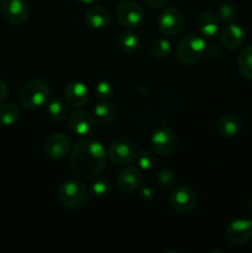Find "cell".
Returning <instances> with one entry per match:
<instances>
[{
	"label": "cell",
	"mask_w": 252,
	"mask_h": 253,
	"mask_svg": "<svg viewBox=\"0 0 252 253\" xmlns=\"http://www.w3.org/2000/svg\"><path fill=\"white\" fill-rule=\"evenodd\" d=\"M106 152L100 142L90 138L77 142L69 155V169L82 179H93L104 170Z\"/></svg>",
	"instance_id": "obj_1"
},
{
	"label": "cell",
	"mask_w": 252,
	"mask_h": 253,
	"mask_svg": "<svg viewBox=\"0 0 252 253\" xmlns=\"http://www.w3.org/2000/svg\"><path fill=\"white\" fill-rule=\"evenodd\" d=\"M51 95V90L46 82L41 79H31L20 88L19 99L20 105L26 109H37L44 105Z\"/></svg>",
	"instance_id": "obj_2"
},
{
	"label": "cell",
	"mask_w": 252,
	"mask_h": 253,
	"mask_svg": "<svg viewBox=\"0 0 252 253\" xmlns=\"http://www.w3.org/2000/svg\"><path fill=\"white\" fill-rule=\"evenodd\" d=\"M205 49H207V42L203 37L188 35L179 41L175 54L183 64L192 66L202 59L205 54Z\"/></svg>",
	"instance_id": "obj_3"
},
{
	"label": "cell",
	"mask_w": 252,
	"mask_h": 253,
	"mask_svg": "<svg viewBox=\"0 0 252 253\" xmlns=\"http://www.w3.org/2000/svg\"><path fill=\"white\" fill-rule=\"evenodd\" d=\"M88 188L79 180H67L59 187L58 199L68 209H79L88 202Z\"/></svg>",
	"instance_id": "obj_4"
},
{
	"label": "cell",
	"mask_w": 252,
	"mask_h": 253,
	"mask_svg": "<svg viewBox=\"0 0 252 253\" xmlns=\"http://www.w3.org/2000/svg\"><path fill=\"white\" fill-rule=\"evenodd\" d=\"M137 150L135 143L126 137H119L108 146V157L115 166H127L135 161Z\"/></svg>",
	"instance_id": "obj_5"
},
{
	"label": "cell",
	"mask_w": 252,
	"mask_h": 253,
	"mask_svg": "<svg viewBox=\"0 0 252 253\" xmlns=\"http://www.w3.org/2000/svg\"><path fill=\"white\" fill-rule=\"evenodd\" d=\"M151 146L156 155L161 157H169L177 148V137L168 126L161 125L153 131Z\"/></svg>",
	"instance_id": "obj_6"
},
{
	"label": "cell",
	"mask_w": 252,
	"mask_h": 253,
	"mask_svg": "<svg viewBox=\"0 0 252 253\" xmlns=\"http://www.w3.org/2000/svg\"><path fill=\"white\" fill-rule=\"evenodd\" d=\"M115 15L118 21L127 29H137L143 21V10L137 2L124 0L116 5Z\"/></svg>",
	"instance_id": "obj_7"
},
{
	"label": "cell",
	"mask_w": 252,
	"mask_h": 253,
	"mask_svg": "<svg viewBox=\"0 0 252 253\" xmlns=\"http://www.w3.org/2000/svg\"><path fill=\"white\" fill-rule=\"evenodd\" d=\"M184 26L183 14L175 7H166L157 17V27L163 36L172 37L179 34Z\"/></svg>",
	"instance_id": "obj_8"
},
{
	"label": "cell",
	"mask_w": 252,
	"mask_h": 253,
	"mask_svg": "<svg viewBox=\"0 0 252 253\" xmlns=\"http://www.w3.org/2000/svg\"><path fill=\"white\" fill-rule=\"evenodd\" d=\"M198 203L197 194L190 188L177 187L169 194V204L174 211L179 214H189L195 209Z\"/></svg>",
	"instance_id": "obj_9"
},
{
	"label": "cell",
	"mask_w": 252,
	"mask_h": 253,
	"mask_svg": "<svg viewBox=\"0 0 252 253\" xmlns=\"http://www.w3.org/2000/svg\"><path fill=\"white\" fill-rule=\"evenodd\" d=\"M0 14L9 24L22 25L29 17V5L25 0H2Z\"/></svg>",
	"instance_id": "obj_10"
},
{
	"label": "cell",
	"mask_w": 252,
	"mask_h": 253,
	"mask_svg": "<svg viewBox=\"0 0 252 253\" xmlns=\"http://www.w3.org/2000/svg\"><path fill=\"white\" fill-rule=\"evenodd\" d=\"M143 180L142 172L138 167L126 166L116 177V185L123 194H132L141 187Z\"/></svg>",
	"instance_id": "obj_11"
},
{
	"label": "cell",
	"mask_w": 252,
	"mask_h": 253,
	"mask_svg": "<svg viewBox=\"0 0 252 253\" xmlns=\"http://www.w3.org/2000/svg\"><path fill=\"white\" fill-rule=\"evenodd\" d=\"M72 150V141L62 132L49 136L44 143V153L52 160H61L67 157Z\"/></svg>",
	"instance_id": "obj_12"
},
{
	"label": "cell",
	"mask_w": 252,
	"mask_h": 253,
	"mask_svg": "<svg viewBox=\"0 0 252 253\" xmlns=\"http://www.w3.org/2000/svg\"><path fill=\"white\" fill-rule=\"evenodd\" d=\"M68 126L72 132L76 135L81 136V137H88L93 133L95 121L89 113L84 110H78L68 116Z\"/></svg>",
	"instance_id": "obj_13"
},
{
	"label": "cell",
	"mask_w": 252,
	"mask_h": 253,
	"mask_svg": "<svg viewBox=\"0 0 252 253\" xmlns=\"http://www.w3.org/2000/svg\"><path fill=\"white\" fill-rule=\"evenodd\" d=\"M252 237V221L247 219L234 220L226 229V239L232 245H244Z\"/></svg>",
	"instance_id": "obj_14"
},
{
	"label": "cell",
	"mask_w": 252,
	"mask_h": 253,
	"mask_svg": "<svg viewBox=\"0 0 252 253\" xmlns=\"http://www.w3.org/2000/svg\"><path fill=\"white\" fill-rule=\"evenodd\" d=\"M64 98L67 103L73 108H82L89 100L88 88L82 82H69L64 88Z\"/></svg>",
	"instance_id": "obj_15"
},
{
	"label": "cell",
	"mask_w": 252,
	"mask_h": 253,
	"mask_svg": "<svg viewBox=\"0 0 252 253\" xmlns=\"http://www.w3.org/2000/svg\"><path fill=\"white\" fill-rule=\"evenodd\" d=\"M110 12L106 7L99 6V5H93L89 6L84 12V20L86 25L91 29L100 30L108 26L110 24Z\"/></svg>",
	"instance_id": "obj_16"
},
{
	"label": "cell",
	"mask_w": 252,
	"mask_h": 253,
	"mask_svg": "<svg viewBox=\"0 0 252 253\" xmlns=\"http://www.w3.org/2000/svg\"><path fill=\"white\" fill-rule=\"evenodd\" d=\"M245 39L244 30L235 24H227L220 32V41L225 48L234 51L242 44Z\"/></svg>",
	"instance_id": "obj_17"
},
{
	"label": "cell",
	"mask_w": 252,
	"mask_h": 253,
	"mask_svg": "<svg viewBox=\"0 0 252 253\" xmlns=\"http://www.w3.org/2000/svg\"><path fill=\"white\" fill-rule=\"evenodd\" d=\"M197 29L207 39H212L219 31V20L211 11H203L197 17Z\"/></svg>",
	"instance_id": "obj_18"
},
{
	"label": "cell",
	"mask_w": 252,
	"mask_h": 253,
	"mask_svg": "<svg viewBox=\"0 0 252 253\" xmlns=\"http://www.w3.org/2000/svg\"><path fill=\"white\" fill-rule=\"evenodd\" d=\"M241 120L236 115H234V114L224 115L216 124V130L219 135L226 138L235 137L241 131Z\"/></svg>",
	"instance_id": "obj_19"
},
{
	"label": "cell",
	"mask_w": 252,
	"mask_h": 253,
	"mask_svg": "<svg viewBox=\"0 0 252 253\" xmlns=\"http://www.w3.org/2000/svg\"><path fill=\"white\" fill-rule=\"evenodd\" d=\"M94 119L100 124H108L115 116V108L108 100H101L94 106L93 110Z\"/></svg>",
	"instance_id": "obj_20"
},
{
	"label": "cell",
	"mask_w": 252,
	"mask_h": 253,
	"mask_svg": "<svg viewBox=\"0 0 252 253\" xmlns=\"http://www.w3.org/2000/svg\"><path fill=\"white\" fill-rule=\"evenodd\" d=\"M237 68L242 77L252 79V44L247 46L240 52L237 57Z\"/></svg>",
	"instance_id": "obj_21"
},
{
	"label": "cell",
	"mask_w": 252,
	"mask_h": 253,
	"mask_svg": "<svg viewBox=\"0 0 252 253\" xmlns=\"http://www.w3.org/2000/svg\"><path fill=\"white\" fill-rule=\"evenodd\" d=\"M20 110L14 103H5L0 105V125L11 126L19 120Z\"/></svg>",
	"instance_id": "obj_22"
},
{
	"label": "cell",
	"mask_w": 252,
	"mask_h": 253,
	"mask_svg": "<svg viewBox=\"0 0 252 253\" xmlns=\"http://www.w3.org/2000/svg\"><path fill=\"white\" fill-rule=\"evenodd\" d=\"M47 111H48L49 118L53 121H56V123H61V121H64L68 118V108L59 99H53L48 104Z\"/></svg>",
	"instance_id": "obj_23"
},
{
	"label": "cell",
	"mask_w": 252,
	"mask_h": 253,
	"mask_svg": "<svg viewBox=\"0 0 252 253\" xmlns=\"http://www.w3.org/2000/svg\"><path fill=\"white\" fill-rule=\"evenodd\" d=\"M138 44H140V40H138L137 35L131 31L123 32L119 37V47L125 53L135 52L138 48Z\"/></svg>",
	"instance_id": "obj_24"
},
{
	"label": "cell",
	"mask_w": 252,
	"mask_h": 253,
	"mask_svg": "<svg viewBox=\"0 0 252 253\" xmlns=\"http://www.w3.org/2000/svg\"><path fill=\"white\" fill-rule=\"evenodd\" d=\"M136 165L141 170H152L157 166V157L155 152L142 150L137 152L135 157Z\"/></svg>",
	"instance_id": "obj_25"
},
{
	"label": "cell",
	"mask_w": 252,
	"mask_h": 253,
	"mask_svg": "<svg viewBox=\"0 0 252 253\" xmlns=\"http://www.w3.org/2000/svg\"><path fill=\"white\" fill-rule=\"evenodd\" d=\"M152 56L157 59H165L170 52V42L166 37H158L151 46Z\"/></svg>",
	"instance_id": "obj_26"
},
{
	"label": "cell",
	"mask_w": 252,
	"mask_h": 253,
	"mask_svg": "<svg viewBox=\"0 0 252 253\" xmlns=\"http://www.w3.org/2000/svg\"><path fill=\"white\" fill-rule=\"evenodd\" d=\"M156 184L161 189H170L175 184V175L172 170L169 169H160L155 175Z\"/></svg>",
	"instance_id": "obj_27"
},
{
	"label": "cell",
	"mask_w": 252,
	"mask_h": 253,
	"mask_svg": "<svg viewBox=\"0 0 252 253\" xmlns=\"http://www.w3.org/2000/svg\"><path fill=\"white\" fill-rule=\"evenodd\" d=\"M90 192L91 194L95 195L98 198L108 197L111 192V183L109 179L105 178H96L93 180L90 184Z\"/></svg>",
	"instance_id": "obj_28"
},
{
	"label": "cell",
	"mask_w": 252,
	"mask_h": 253,
	"mask_svg": "<svg viewBox=\"0 0 252 253\" xmlns=\"http://www.w3.org/2000/svg\"><path fill=\"white\" fill-rule=\"evenodd\" d=\"M114 85L109 81H100L95 85V93L101 100H108L114 94Z\"/></svg>",
	"instance_id": "obj_29"
},
{
	"label": "cell",
	"mask_w": 252,
	"mask_h": 253,
	"mask_svg": "<svg viewBox=\"0 0 252 253\" xmlns=\"http://www.w3.org/2000/svg\"><path fill=\"white\" fill-rule=\"evenodd\" d=\"M236 15L237 12H236V9L234 7V5L222 4L221 6L219 7V16L224 22L231 24V22L236 19Z\"/></svg>",
	"instance_id": "obj_30"
},
{
	"label": "cell",
	"mask_w": 252,
	"mask_h": 253,
	"mask_svg": "<svg viewBox=\"0 0 252 253\" xmlns=\"http://www.w3.org/2000/svg\"><path fill=\"white\" fill-rule=\"evenodd\" d=\"M205 54H207L209 58H219L220 54H221V48H220L219 44H216V43L207 44Z\"/></svg>",
	"instance_id": "obj_31"
},
{
	"label": "cell",
	"mask_w": 252,
	"mask_h": 253,
	"mask_svg": "<svg viewBox=\"0 0 252 253\" xmlns=\"http://www.w3.org/2000/svg\"><path fill=\"white\" fill-rule=\"evenodd\" d=\"M7 94H9L7 84L5 83V81H2V79L0 78V104L4 103L5 99L7 98Z\"/></svg>",
	"instance_id": "obj_32"
},
{
	"label": "cell",
	"mask_w": 252,
	"mask_h": 253,
	"mask_svg": "<svg viewBox=\"0 0 252 253\" xmlns=\"http://www.w3.org/2000/svg\"><path fill=\"white\" fill-rule=\"evenodd\" d=\"M140 198L142 200H146V202H148V200H152L153 198H155V192H153L151 188H143L142 190L140 192Z\"/></svg>",
	"instance_id": "obj_33"
},
{
	"label": "cell",
	"mask_w": 252,
	"mask_h": 253,
	"mask_svg": "<svg viewBox=\"0 0 252 253\" xmlns=\"http://www.w3.org/2000/svg\"><path fill=\"white\" fill-rule=\"evenodd\" d=\"M167 1L168 0H145L146 5L148 7H151V9H160L163 5H166Z\"/></svg>",
	"instance_id": "obj_34"
},
{
	"label": "cell",
	"mask_w": 252,
	"mask_h": 253,
	"mask_svg": "<svg viewBox=\"0 0 252 253\" xmlns=\"http://www.w3.org/2000/svg\"><path fill=\"white\" fill-rule=\"evenodd\" d=\"M73 1L79 2V4H94V2L99 1V0H73Z\"/></svg>",
	"instance_id": "obj_35"
},
{
	"label": "cell",
	"mask_w": 252,
	"mask_h": 253,
	"mask_svg": "<svg viewBox=\"0 0 252 253\" xmlns=\"http://www.w3.org/2000/svg\"><path fill=\"white\" fill-rule=\"evenodd\" d=\"M224 1H230V0H224Z\"/></svg>",
	"instance_id": "obj_36"
}]
</instances>
